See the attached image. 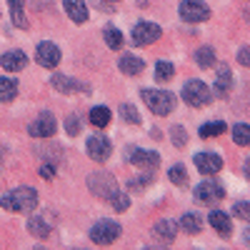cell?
Instances as JSON below:
<instances>
[{"label": "cell", "mask_w": 250, "mask_h": 250, "mask_svg": "<svg viewBox=\"0 0 250 250\" xmlns=\"http://www.w3.org/2000/svg\"><path fill=\"white\" fill-rule=\"evenodd\" d=\"M0 205L10 213H28V210H35L38 193L33 188H18V190H10L0 198Z\"/></svg>", "instance_id": "1"}, {"label": "cell", "mask_w": 250, "mask_h": 250, "mask_svg": "<svg viewBox=\"0 0 250 250\" xmlns=\"http://www.w3.org/2000/svg\"><path fill=\"white\" fill-rule=\"evenodd\" d=\"M143 100L155 115H168L170 110H175V95L168 90H150L145 88L143 90Z\"/></svg>", "instance_id": "2"}, {"label": "cell", "mask_w": 250, "mask_h": 250, "mask_svg": "<svg viewBox=\"0 0 250 250\" xmlns=\"http://www.w3.org/2000/svg\"><path fill=\"white\" fill-rule=\"evenodd\" d=\"M213 98V90L205 85L203 80H188L185 85H183V100L188 103L190 108H203L208 105Z\"/></svg>", "instance_id": "3"}, {"label": "cell", "mask_w": 250, "mask_h": 250, "mask_svg": "<svg viewBox=\"0 0 250 250\" xmlns=\"http://www.w3.org/2000/svg\"><path fill=\"white\" fill-rule=\"evenodd\" d=\"M88 188H90V193L103 198V200H110L120 188H118V180L110 175V173H93L88 178Z\"/></svg>", "instance_id": "4"}, {"label": "cell", "mask_w": 250, "mask_h": 250, "mask_svg": "<svg viewBox=\"0 0 250 250\" xmlns=\"http://www.w3.org/2000/svg\"><path fill=\"white\" fill-rule=\"evenodd\" d=\"M118 238H120V225L113 223V220H98L90 228V240L98 243V245H110Z\"/></svg>", "instance_id": "5"}, {"label": "cell", "mask_w": 250, "mask_h": 250, "mask_svg": "<svg viewBox=\"0 0 250 250\" xmlns=\"http://www.w3.org/2000/svg\"><path fill=\"white\" fill-rule=\"evenodd\" d=\"M180 18L185 23H203L210 18V8L203 0H183L180 3Z\"/></svg>", "instance_id": "6"}, {"label": "cell", "mask_w": 250, "mask_h": 250, "mask_svg": "<svg viewBox=\"0 0 250 250\" xmlns=\"http://www.w3.org/2000/svg\"><path fill=\"white\" fill-rule=\"evenodd\" d=\"M225 190H223V185L215 183V180H205L200 185H195V200L203 203V205H213L218 200H223Z\"/></svg>", "instance_id": "7"}, {"label": "cell", "mask_w": 250, "mask_h": 250, "mask_svg": "<svg viewBox=\"0 0 250 250\" xmlns=\"http://www.w3.org/2000/svg\"><path fill=\"white\" fill-rule=\"evenodd\" d=\"M158 38H160V28L155 23H148V20H140L133 28V43L135 45H150Z\"/></svg>", "instance_id": "8"}, {"label": "cell", "mask_w": 250, "mask_h": 250, "mask_svg": "<svg viewBox=\"0 0 250 250\" xmlns=\"http://www.w3.org/2000/svg\"><path fill=\"white\" fill-rule=\"evenodd\" d=\"M110 150H113V145L105 135H93L88 138V155L95 160V163H105L110 158Z\"/></svg>", "instance_id": "9"}, {"label": "cell", "mask_w": 250, "mask_h": 250, "mask_svg": "<svg viewBox=\"0 0 250 250\" xmlns=\"http://www.w3.org/2000/svg\"><path fill=\"white\" fill-rule=\"evenodd\" d=\"M28 133H30L33 138H50V135H55V118H53L50 113H40V115L30 123Z\"/></svg>", "instance_id": "10"}, {"label": "cell", "mask_w": 250, "mask_h": 250, "mask_svg": "<svg viewBox=\"0 0 250 250\" xmlns=\"http://www.w3.org/2000/svg\"><path fill=\"white\" fill-rule=\"evenodd\" d=\"M35 60L40 62L43 68H55L58 62H60V48L55 43H40L38 50H35Z\"/></svg>", "instance_id": "11"}, {"label": "cell", "mask_w": 250, "mask_h": 250, "mask_svg": "<svg viewBox=\"0 0 250 250\" xmlns=\"http://www.w3.org/2000/svg\"><path fill=\"white\" fill-rule=\"evenodd\" d=\"M195 168L203 175H215V173L223 170V158L215 155V153H198L195 155Z\"/></svg>", "instance_id": "12"}, {"label": "cell", "mask_w": 250, "mask_h": 250, "mask_svg": "<svg viewBox=\"0 0 250 250\" xmlns=\"http://www.w3.org/2000/svg\"><path fill=\"white\" fill-rule=\"evenodd\" d=\"M128 160L133 165H138V168H143V170H153V168H158V165H160V155L155 150H143V148H135L128 155Z\"/></svg>", "instance_id": "13"}, {"label": "cell", "mask_w": 250, "mask_h": 250, "mask_svg": "<svg viewBox=\"0 0 250 250\" xmlns=\"http://www.w3.org/2000/svg\"><path fill=\"white\" fill-rule=\"evenodd\" d=\"M50 85H53L58 93H62V95H70V93H75V90H85V85H83V83H78V80H73V78H68V75H62V73H55V75L50 78Z\"/></svg>", "instance_id": "14"}, {"label": "cell", "mask_w": 250, "mask_h": 250, "mask_svg": "<svg viewBox=\"0 0 250 250\" xmlns=\"http://www.w3.org/2000/svg\"><path fill=\"white\" fill-rule=\"evenodd\" d=\"M0 65H3V70L15 73V70H23L28 65V58H25L23 50H10V53H5L3 58H0Z\"/></svg>", "instance_id": "15"}, {"label": "cell", "mask_w": 250, "mask_h": 250, "mask_svg": "<svg viewBox=\"0 0 250 250\" xmlns=\"http://www.w3.org/2000/svg\"><path fill=\"white\" fill-rule=\"evenodd\" d=\"M62 5H65V13L73 23H85L88 20V5L85 0H62Z\"/></svg>", "instance_id": "16"}, {"label": "cell", "mask_w": 250, "mask_h": 250, "mask_svg": "<svg viewBox=\"0 0 250 250\" xmlns=\"http://www.w3.org/2000/svg\"><path fill=\"white\" fill-rule=\"evenodd\" d=\"M215 95L218 98H225L228 93H230V88H233V73H230V68L228 65H223L218 73H215Z\"/></svg>", "instance_id": "17"}, {"label": "cell", "mask_w": 250, "mask_h": 250, "mask_svg": "<svg viewBox=\"0 0 250 250\" xmlns=\"http://www.w3.org/2000/svg\"><path fill=\"white\" fill-rule=\"evenodd\" d=\"M208 220H210V225L218 230V235H223V238L230 235V230H233V225H230V215H225L223 210H210Z\"/></svg>", "instance_id": "18"}, {"label": "cell", "mask_w": 250, "mask_h": 250, "mask_svg": "<svg viewBox=\"0 0 250 250\" xmlns=\"http://www.w3.org/2000/svg\"><path fill=\"white\" fill-rule=\"evenodd\" d=\"M175 233H178L175 220H160V223H155V228H153V235L160 238L163 243H170V240L175 238Z\"/></svg>", "instance_id": "19"}, {"label": "cell", "mask_w": 250, "mask_h": 250, "mask_svg": "<svg viewBox=\"0 0 250 250\" xmlns=\"http://www.w3.org/2000/svg\"><path fill=\"white\" fill-rule=\"evenodd\" d=\"M143 68H145V62H143L140 58H135V55H125V58H120V70H123L125 75H140Z\"/></svg>", "instance_id": "20"}, {"label": "cell", "mask_w": 250, "mask_h": 250, "mask_svg": "<svg viewBox=\"0 0 250 250\" xmlns=\"http://www.w3.org/2000/svg\"><path fill=\"white\" fill-rule=\"evenodd\" d=\"M8 5H10V15H13V23L18 28H28V18L23 13L25 8V0H8Z\"/></svg>", "instance_id": "21"}, {"label": "cell", "mask_w": 250, "mask_h": 250, "mask_svg": "<svg viewBox=\"0 0 250 250\" xmlns=\"http://www.w3.org/2000/svg\"><path fill=\"white\" fill-rule=\"evenodd\" d=\"M90 123L95 125V128H108V123H110V110L105 105H98L90 110Z\"/></svg>", "instance_id": "22"}, {"label": "cell", "mask_w": 250, "mask_h": 250, "mask_svg": "<svg viewBox=\"0 0 250 250\" xmlns=\"http://www.w3.org/2000/svg\"><path fill=\"white\" fill-rule=\"evenodd\" d=\"M223 133H225V123H223V120L205 123V125H200V130H198L200 138H218V135H223Z\"/></svg>", "instance_id": "23"}, {"label": "cell", "mask_w": 250, "mask_h": 250, "mask_svg": "<svg viewBox=\"0 0 250 250\" xmlns=\"http://www.w3.org/2000/svg\"><path fill=\"white\" fill-rule=\"evenodd\" d=\"M28 230H30V235H35V238H48V235H50V225H48L45 220H40V218H30V220H28Z\"/></svg>", "instance_id": "24"}, {"label": "cell", "mask_w": 250, "mask_h": 250, "mask_svg": "<svg viewBox=\"0 0 250 250\" xmlns=\"http://www.w3.org/2000/svg\"><path fill=\"white\" fill-rule=\"evenodd\" d=\"M18 93V85H15V80L10 78H0V103H10Z\"/></svg>", "instance_id": "25"}, {"label": "cell", "mask_w": 250, "mask_h": 250, "mask_svg": "<svg viewBox=\"0 0 250 250\" xmlns=\"http://www.w3.org/2000/svg\"><path fill=\"white\" fill-rule=\"evenodd\" d=\"M195 60H198V65H200L203 70L213 68V65H215V50H213V48H200V50L195 53Z\"/></svg>", "instance_id": "26"}, {"label": "cell", "mask_w": 250, "mask_h": 250, "mask_svg": "<svg viewBox=\"0 0 250 250\" xmlns=\"http://www.w3.org/2000/svg\"><path fill=\"white\" fill-rule=\"evenodd\" d=\"M103 35H105V43H108V48H113V50H118L120 45H123V33L115 28V25H105V30H103Z\"/></svg>", "instance_id": "27"}, {"label": "cell", "mask_w": 250, "mask_h": 250, "mask_svg": "<svg viewBox=\"0 0 250 250\" xmlns=\"http://www.w3.org/2000/svg\"><path fill=\"white\" fill-rule=\"evenodd\" d=\"M173 75H175V68L170 65L168 60H160V62H155V80L165 83V80H170Z\"/></svg>", "instance_id": "28"}, {"label": "cell", "mask_w": 250, "mask_h": 250, "mask_svg": "<svg viewBox=\"0 0 250 250\" xmlns=\"http://www.w3.org/2000/svg\"><path fill=\"white\" fill-rule=\"evenodd\" d=\"M233 140L238 145H250V125L248 123H238L233 128Z\"/></svg>", "instance_id": "29"}, {"label": "cell", "mask_w": 250, "mask_h": 250, "mask_svg": "<svg viewBox=\"0 0 250 250\" xmlns=\"http://www.w3.org/2000/svg\"><path fill=\"white\" fill-rule=\"evenodd\" d=\"M180 228L185 233H200V218L195 213H188L180 218Z\"/></svg>", "instance_id": "30"}, {"label": "cell", "mask_w": 250, "mask_h": 250, "mask_svg": "<svg viewBox=\"0 0 250 250\" xmlns=\"http://www.w3.org/2000/svg\"><path fill=\"white\" fill-rule=\"evenodd\" d=\"M108 203H110V205L115 208L118 213H125V210H128V208H130V198L125 195L123 190H118V193H115V195H113V198H110Z\"/></svg>", "instance_id": "31"}, {"label": "cell", "mask_w": 250, "mask_h": 250, "mask_svg": "<svg viewBox=\"0 0 250 250\" xmlns=\"http://www.w3.org/2000/svg\"><path fill=\"white\" fill-rule=\"evenodd\" d=\"M168 178H170L175 185H185V183H188V173H185L183 165H173L170 173H168Z\"/></svg>", "instance_id": "32"}, {"label": "cell", "mask_w": 250, "mask_h": 250, "mask_svg": "<svg viewBox=\"0 0 250 250\" xmlns=\"http://www.w3.org/2000/svg\"><path fill=\"white\" fill-rule=\"evenodd\" d=\"M233 215L240 218V220H250V203L248 200H240L233 205Z\"/></svg>", "instance_id": "33"}, {"label": "cell", "mask_w": 250, "mask_h": 250, "mask_svg": "<svg viewBox=\"0 0 250 250\" xmlns=\"http://www.w3.org/2000/svg\"><path fill=\"white\" fill-rule=\"evenodd\" d=\"M173 133H170V140L178 145V148H183V145L188 143V133H185V128L183 125H175V128H170Z\"/></svg>", "instance_id": "34"}, {"label": "cell", "mask_w": 250, "mask_h": 250, "mask_svg": "<svg viewBox=\"0 0 250 250\" xmlns=\"http://www.w3.org/2000/svg\"><path fill=\"white\" fill-rule=\"evenodd\" d=\"M150 180H153V170H148L143 178H133V180L128 183V188H130V190H140V188H145Z\"/></svg>", "instance_id": "35"}, {"label": "cell", "mask_w": 250, "mask_h": 250, "mask_svg": "<svg viewBox=\"0 0 250 250\" xmlns=\"http://www.w3.org/2000/svg\"><path fill=\"white\" fill-rule=\"evenodd\" d=\"M120 115H123L125 120H128L130 125H138V123H140V115L135 113V108H133V105H123V108H120Z\"/></svg>", "instance_id": "36"}, {"label": "cell", "mask_w": 250, "mask_h": 250, "mask_svg": "<svg viewBox=\"0 0 250 250\" xmlns=\"http://www.w3.org/2000/svg\"><path fill=\"white\" fill-rule=\"evenodd\" d=\"M65 130H68L70 135H78V133H80V118H78V115H70V118L65 120Z\"/></svg>", "instance_id": "37"}, {"label": "cell", "mask_w": 250, "mask_h": 250, "mask_svg": "<svg viewBox=\"0 0 250 250\" xmlns=\"http://www.w3.org/2000/svg\"><path fill=\"white\" fill-rule=\"evenodd\" d=\"M238 62H240V65H248V68H250V48H240Z\"/></svg>", "instance_id": "38"}, {"label": "cell", "mask_w": 250, "mask_h": 250, "mask_svg": "<svg viewBox=\"0 0 250 250\" xmlns=\"http://www.w3.org/2000/svg\"><path fill=\"white\" fill-rule=\"evenodd\" d=\"M40 175H43L45 180H53V178H55V168H53V165H48V163H45L43 168H40Z\"/></svg>", "instance_id": "39"}, {"label": "cell", "mask_w": 250, "mask_h": 250, "mask_svg": "<svg viewBox=\"0 0 250 250\" xmlns=\"http://www.w3.org/2000/svg\"><path fill=\"white\" fill-rule=\"evenodd\" d=\"M243 170H245V178H248V180H250V158H248V160H245V165H243Z\"/></svg>", "instance_id": "40"}, {"label": "cell", "mask_w": 250, "mask_h": 250, "mask_svg": "<svg viewBox=\"0 0 250 250\" xmlns=\"http://www.w3.org/2000/svg\"><path fill=\"white\" fill-rule=\"evenodd\" d=\"M245 243L250 245V228H248V230H245Z\"/></svg>", "instance_id": "41"}, {"label": "cell", "mask_w": 250, "mask_h": 250, "mask_svg": "<svg viewBox=\"0 0 250 250\" xmlns=\"http://www.w3.org/2000/svg\"><path fill=\"white\" fill-rule=\"evenodd\" d=\"M110 3H118V0H110Z\"/></svg>", "instance_id": "42"}]
</instances>
